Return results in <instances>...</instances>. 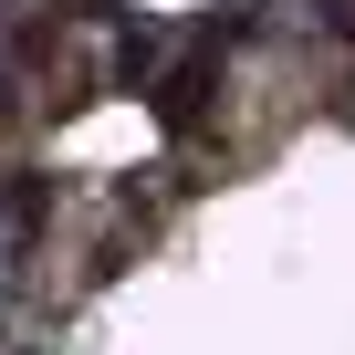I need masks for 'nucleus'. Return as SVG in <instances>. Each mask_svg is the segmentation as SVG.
I'll return each instance as SVG.
<instances>
[{
	"label": "nucleus",
	"instance_id": "obj_1",
	"mask_svg": "<svg viewBox=\"0 0 355 355\" xmlns=\"http://www.w3.org/2000/svg\"><path fill=\"white\" fill-rule=\"evenodd\" d=\"M199 115H209V42L178 63V73H157V125H167V136H189Z\"/></svg>",
	"mask_w": 355,
	"mask_h": 355
},
{
	"label": "nucleus",
	"instance_id": "obj_3",
	"mask_svg": "<svg viewBox=\"0 0 355 355\" xmlns=\"http://www.w3.org/2000/svg\"><path fill=\"white\" fill-rule=\"evenodd\" d=\"M313 21H324V32H345V42H355V0H313Z\"/></svg>",
	"mask_w": 355,
	"mask_h": 355
},
{
	"label": "nucleus",
	"instance_id": "obj_4",
	"mask_svg": "<svg viewBox=\"0 0 355 355\" xmlns=\"http://www.w3.org/2000/svg\"><path fill=\"white\" fill-rule=\"evenodd\" d=\"M0 115H11V84H0Z\"/></svg>",
	"mask_w": 355,
	"mask_h": 355
},
{
	"label": "nucleus",
	"instance_id": "obj_2",
	"mask_svg": "<svg viewBox=\"0 0 355 355\" xmlns=\"http://www.w3.org/2000/svg\"><path fill=\"white\" fill-rule=\"evenodd\" d=\"M157 21H125V42H115V94H157Z\"/></svg>",
	"mask_w": 355,
	"mask_h": 355
},
{
	"label": "nucleus",
	"instance_id": "obj_5",
	"mask_svg": "<svg viewBox=\"0 0 355 355\" xmlns=\"http://www.w3.org/2000/svg\"><path fill=\"white\" fill-rule=\"evenodd\" d=\"M345 125H355V105H345Z\"/></svg>",
	"mask_w": 355,
	"mask_h": 355
}]
</instances>
